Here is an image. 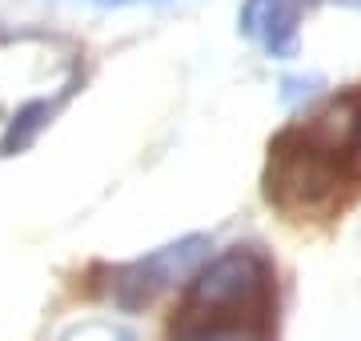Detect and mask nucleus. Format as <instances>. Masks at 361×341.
I'll use <instances>...</instances> for the list:
<instances>
[{
  "mask_svg": "<svg viewBox=\"0 0 361 341\" xmlns=\"http://www.w3.org/2000/svg\"><path fill=\"white\" fill-rule=\"evenodd\" d=\"M269 321H205V326L173 329L177 341H269Z\"/></svg>",
  "mask_w": 361,
  "mask_h": 341,
  "instance_id": "4",
  "label": "nucleus"
},
{
  "mask_svg": "<svg viewBox=\"0 0 361 341\" xmlns=\"http://www.w3.org/2000/svg\"><path fill=\"white\" fill-rule=\"evenodd\" d=\"M322 92V77H285L281 80V101L289 108L301 105V101H313Z\"/></svg>",
  "mask_w": 361,
  "mask_h": 341,
  "instance_id": "6",
  "label": "nucleus"
},
{
  "mask_svg": "<svg viewBox=\"0 0 361 341\" xmlns=\"http://www.w3.org/2000/svg\"><path fill=\"white\" fill-rule=\"evenodd\" d=\"M334 4H341V8H361V0H334Z\"/></svg>",
  "mask_w": 361,
  "mask_h": 341,
  "instance_id": "8",
  "label": "nucleus"
},
{
  "mask_svg": "<svg viewBox=\"0 0 361 341\" xmlns=\"http://www.w3.org/2000/svg\"><path fill=\"white\" fill-rule=\"evenodd\" d=\"M49 117H52L49 101H28V105L20 108L13 120H8V129H4V137H0V157H13V153L28 149V144H32V137L44 129V120H49Z\"/></svg>",
  "mask_w": 361,
  "mask_h": 341,
  "instance_id": "5",
  "label": "nucleus"
},
{
  "mask_svg": "<svg viewBox=\"0 0 361 341\" xmlns=\"http://www.w3.org/2000/svg\"><path fill=\"white\" fill-rule=\"evenodd\" d=\"M257 40L269 49V56L285 61V56H293L297 49V8L293 0H273L269 16H265V25H261Z\"/></svg>",
  "mask_w": 361,
  "mask_h": 341,
  "instance_id": "3",
  "label": "nucleus"
},
{
  "mask_svg": "<svg viewBox=\"0 0 361 341\" xmlns=\"http://www.w3.org/2000/svg\"><path fill=\"white\" fill-rule=\"evenodd\" d=\"M205 249H209L205 237H185V241L165 245L161 253L145 257V261L125 265V269L116 273V281H113L116 302L125 305V309H137V305L153 302L165 285H173L177 277H185L189 269H197V261L205 257Z\"/></svg>",
  "mask_w": 361,
  "mask_h": 341,
  "instance_id": "2",
  "label": "nucleus"
},
{
  "mask_svg": "<svg viewBox=\"0 0 361 341\" xmlns=\"http://www.w3.org/2000/svg\"><path fill=\"white\" fill-rule=\"evenodd\" d=\"M273 309V265L257 249H229L197 273L185 309L173 329L205 321H269Z\"/></svg>",
  "mask_w": 361,
  "mask_h": 341,
  "instance_id": "1",
  "label": "nucleus"
},
{
  "mask_svg": "<svg viewBox=\"0 0 361 341\" xmlns=\"http://www.w3.org/2000/svg\"><path fill=\"white\" fill-rule=\"evenodd\" d=\"M101 8H125V4H137V0H97Z\"/></svg>",
  "mask_w": 361,
  "mask_h": 341,
  "instance_id": "7",
  "label": "nucleus"
}]
</instances>
